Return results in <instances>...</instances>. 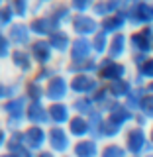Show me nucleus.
<instances>
[{
    "mask_svg": "<svg viewBox=\"0 0 153 157\" xmlns=\"http://www.w3.org/2000/svg\"><path fill=\"white\" fill-rule=\"evenodd\" d=\"M147 134H149V141H151V149H153V124L147 128Z\"/></svg>",
    "mask_w": 153,
    "mask_h": 157,
    "instance_id": "20e7f679",
    "label": "nucleus"
},
{
    "mask_svg": "<svg viewBox=\"0 0 153 157\" xmlns=\"http://www.w3.org/2000/svg\"><path fill=\"white\" fill-rule=\"evenodd\" d=\"M126 149L132 157H143L147 153H151V141H149V134H147V126L141 124H132L130 130L126 134Z\"/></svg>",
    "mask_w": 153,
    "mask_h": 157,
    "instance_id": "f257e3e1",
    "label": "nucleus"
},
{
    "mask_svg": "<svg viewBox=\"0 0 153 157\" xmlns=\"http://www.w3.org/2000/svg\"><path fill=\"white\" fill-rule=\"evenodd\" d=\"M143 157H153V151H151V153H147V155H143Z\"/></svg>",
    "mask_w": 153,
    "mask_h": 157,
    "instance_id": "39448f33",
    "label": "nucleus"
},
{
    "mask_svg": "<svg viewBox=\"0 0 153 157\" xmlns=\"http://www.w3.org/2000/svg\"><path fill=\"white\" fill-rule=\"evenodd\" d=\"M128 22L137 29H145L153 26V2H140L132 6L128 14Z\"/></svg>",
    "mask_w": 153,
    "mask_h": 157,
    "instance_id": "f03ea898",
    "label": "nucleus"
},
{
    "mask_svg": "<svg viewBox=\"0 0 153 157\" xmlns=\"http://www.w3.org/2000/svg\"><path fill=\"white\" fill-rule=\"evenodd\" d=\"M136 122L141 126H147V128L153 124V94H149V92L143 94V100H141L140 108H137Z\"/></svg>",
    "mask_w": 153,
    "mask_h": 157,
    "instance_id": "7ed1b4c3",
    "label": "nucleus"
},
{
    "mask_svg": "<svg viewBox=\"0 0 153 157\" xmlns=\"http://www.w3.org/2000/svg\"><path fill=\"white\" fill-rule=\"evenodd\" d=\"M151 55H153V53H151Z\"/></svg>",
    "mask_w": 153,
    "mask_h": 157,
    "instance_id": "423d86ee",
    "label": "nucleus"
}]
</instances>
